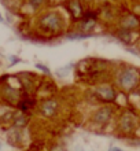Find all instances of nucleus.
Here are the masks:
<instances>
[{
    "label": "nucleus",
    "instance_id": "1",
    "mask_svg": "<svg viewBox=\"0 0 140 151\" xmlns=\"http://www.w3.org/2000/svg\"><path fill=\"white\" fill-rule=\"evenodd\" d=\"M139 83V74L135 69L129 68L122 70L120 74V85L126 91H132Z\"/></svg>",
    "mask_w": 140,
    "mask_h": 151
},
{
    "label": "nucleus",
    "instance_id": "2",
    "mask_svg": "<svg viewBox=\"0 0 140 151\" xmlns=\"http://www.w3.org/2000/svg\"><path fill=\"white\" fill-rule=\"evenodd\" d=\"M40 25L43 28L48 29V30H58L62 28V19L55 12H50L47 15H44L40 21Z\"/></svg>",
    "mask_w": 140,
    "mask_h": 151
},
{
    "label": "nucleus",
    "instance_id": "3",
    "mask_svg": "<svg viewBox=\"0 0 140 151\" xmlns=\"http://www.w3.org/2000/svg\"><path fill=\"white\" fill-rule=\"evenodd\" d=\"M113 115V110L110 107H102L93 115V121L99 125H104L106 122H108V119L111 118Z\"/></svg>",
    "mask_w": 140,
    "mask_h": 151
},
{
    "label": "nucleus",
    "instance_id": "4",
    "mask_svg": "<svg viewBox=\"0 0 140 151\" xmlns=\"http://www.w3.org/2000/svg\"><path fill=\"white\" fill-rule=\"evenodd\" d=\"M96 95L99 96L102 100H104V102H111V100L116 99V92H114V89H113L111 87H107V85L96 88Z\"/></svg>",
    "mask_w": 140,
    "mask_h": 151
},
{
    "label": "nucleus",
    "instance_id": "5",
    "mask_svg": "<svg viewBox=\"0 0 140 151\" xmlns=\"http://www.w3.org/2000/svg\"><path fill=\"white\" fill-rule=\"evenodd\" d=\"M56 110H58V103L52 99L45 100L40 107V111L44 117H52V115H55Z\"/></svg>",
    "mask_w": 140,
    "mask_h": 151
},
{
    "label": "nucleus",
    "instance_id": "6",
    "mask_svg": "<svg viewBox=\"0 0 140 151\" xmlns=\"http://www.w3.org/2000/svg\"><path fill=\"white\" fill-rule=\"evenodd\" d=\"M122 26L124 29H133V28H137L139 26V21L135 18V17H126L124 21H122Z\"/></svg>",
    "mask_w": 140,
    "mask_h": 151
},
{
    "label": "nucleus",
    "instance_id": "7",
    "mask_svg": "<svg viewBox=\"0 0 140 151\" xmlns=\"http://www.w3.org/2000/svg\"><path fill=\"white\" fill-rule=\"evenodd\" d=\"M121 128L124 131H129L132 128V118L129 115H124L122 117V119H121Z\"/></svg>",
    "mask_w": 140,
    "mask_h": 151
},
{
    "label": "nucleus",
    "instance_id": "8",
    "mask_svg": "<svg viewBox=\"0 0 140 151\" xmlns=\"http://www.w3.org/2000/svg\"><path fill=\"white\" fill-rule=\"evenodd\" d=\"M70 10H72L73 15L74 17H80L81 14V6L78 3V0H73L72 3H70Z\"/></svg>",
    "mask_w": 140,
    "mask_h": 151
},
{
    "label": "nucleus",
    "instance_id": "9",
    "mask_svg": "<svg viewBox=\"0 0 140 151\" xmlns=\"http://www.w3.org/2000/svg\"><path fill=\"white\" fill-rule=\"evenodd\" d=\"M95 24H96L95 18H85L83 25H81V29H84V30H91V29H93Z\"/></svg>",
    "mask_w": 140,
    "mask_h": 151
},
{
    "label": "nucleus",
    "instance_id": "10",
    "mask_svg": "<svg viewBox=\"0 0 140 151\" xmlns=\"http://www.w3.org/2000/svg\"><path fill=\"white\" fill-rule=\"evenodd\" d=\"M120 39L122 40V41H125V43H128V41H131V33H129L128 29H122L120 32Z\"/></svg>",
    "mask_w": 140,
    "mask_h": 151
},
{
    "label": "nucleus",
    "instance_id": "11",
    "mask_svg": "<svg viewBox=\"0 0 140 151\" xmlns=\"http://www.w3.org/2000/svg\"><path fill=\"white\" fill-rule=\"evenodd\" d=\"M25 124H26V118H25L24 114H17L15 115V125L17 127H24Z\"/></svg>",
    "mask_w": 140,
    "mask_h": 151
},
{
    "label": "nucleus",
    "instance_id": "12",
    "mask_svg": "<svg viewBox=\"0 0 140 151\" xmlns=\"http://www.w3.org/2000/svg\"><path fill=\"white\" fill-rule=\"evenodd\" d=\"M92 35H89V33H81V35H78V33H72V35H67V39H85V37H91Z\"/></svg>",
    "mask_w": 140,
    "mask_h": 151
},
{
    "label": "nucleus",
    "instance_id": "13",
    "mask_svg": "<svg viewBox=\"0 0 140 151\" xmlns=\"http://www.w3.org/2000/svg\"><path fill=\"white\" fill-rule=\"evenodd\" d=\"M36 68L39 69V70H41V72H44V73H50V69L47 68V66H44V65H41V63H36Z\"/></svg>",
    "mask_w": 140,
    "mask_h": 151
},
{
    "label": "nucleus",
    "instance_id": "14",
    "mask_svg": "<svg viewBox=\"0 0 140 151\" xmlns=\"http://www.w3.org/2000/svg\"><path fill=\"white\" fill-rule=\"evenodd\" d=\"M29 3L32 4L33 7H37V6H40L43 3V0H29Z\"/></svg>",
    "mask_w": 140,
    "mask_h": 151
},
{
    "label": "nucleus",
    "instance_id": "15",
    "mask_svg": "<svg viewBox=\"0 0 140 151\" xmlns=\"http://www.w3.org/2000/svg\"><path fill=\"white\" fill-rule=\"evenodd\" d=\"M51 151H65V148L62 146H55V147H52Z\"/></svg>",
    "mask_w": 140,
    "mask_h": 151
},
{
    "label": "nucleus",
    "instance_id": "16",
    "mask_svg": "<svg viewBox=\"0 0 140 151\" xmlns=\"http://www.w3.org/2000/svg\"><path fill=\"white\" fill-rule=\"evenodd\" d=\"M108 151H124V150H121V148H118V147H111Z\"/></svg>",
    "mask_w": 140,
    "mask_h": 151
},
{
    "label": "nucleus",
    "instance_id": "17",
    "mask_svg": "<svg viewBox=\"0 0 140 151\" xmlns=\"http://www.w3.org/2000/svg\"><path fill=\"white\" fill-rule=\"evenodd\" d=\"M0 22H4V19H3V17H1V14H0Z\"/></svg>",
    "mask_w": 140,
    "mask_h": 151
},
{
    "label": "nucleus",
    "instance_id": "18",
    "mask_svg": "<svg viewBox=\"0 0 140 151\" xmlns=\"http://www.w3.org/2000/svg\"><path fill=\"white\" fill-rule=\"evenodd\" d=\"M139 56H140V55H139Z\"/></svg>",
    "mask_w": 140,
    "mask_h": 151
}]
</instances>
